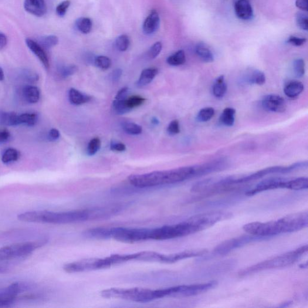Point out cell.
I'll list each match as a JSON object with an SVG mask.
<instances>
[{
  "label": "cell",
  "instance_id": "cell-41",
  "mask_svg": "<svg viewBox=\"0 0 308 308\" xmlns=\"http://www.w3.org/2000/svg\"><path fill=\"white\" fill-rule=\"evenodd\" d=\"M162 43L160 42L155 43L149 50L148 55L151 59H154L160 54L162 50Z\"/></svg>",
  "mask_w": 308,
  "mask_h": 308
},
{
  "label": "cell",
  "instance_id": "cell-21",
  "mask_svg": "<svg viewBox=\"0 0 308 308\" xmlns=\"http://www.w3.org/2000/svg\"><path fill=\"white\" fill-rule=\"evenodd\" d=\"M69 100L71 104L76 105V106H80V105L89 102L91 97L74 89V88H71L69 91Z\"/></svg>",
  "mask_w": 308,
  "mask_h": 308
},
{
  "label": "cell",
  "instance_id": "cell-53",
  "mask_svg": "<svg viewBox=\"0 0 308 308\" xmlns=\"http://www.w3.org/2000/svg\"><path fill=\"white\" fill-rule=\"evenodd\" d=\"M5 80V73L3 69L0 67V81H3Z\"/></svg>",
  "mask_w": 308,
  "mask_h": 308
},
{
  "label": "cell",
  "instance_id": "cell-35",
  "mask_svg": "<svg viewBox=\"0 0 308 308\" xmlns=\"http://www.w3.org/2000/svg\"><path fill=\"white\" fill-rule=\"evenodd\" d=\"M130 39L126 35H121L116 40V46L120 52H125L130 45Z\"/></svg>",
  "mask_w": 308,
  "mask_h": 308
},
{
  "label": "cell",
  "instance_id": "cell-5",
  "mask_svg": "<svg viewBox=\"0 0 308 308\" xmlns=\"http://www.w3.org/2000/svg\"><path fill=\"white\" fill-rule=\"evenodd\" d=\"M307 245H304L292 251L276 256L275 258L264 260L263 262L240 271L239 276L245 277L264 270L283 268L292 265L307 253Z\"/></svg>",
  "mask_w": 308,
  "mask_h": 308
},
{
  "label": "cell",
  "instance_id": "cell-8",
  "mask_svg": "<svg viewBox=\"0 0 308 308\" xmlns=\"http://www.w3.org/2000/svg\"><path fill=\"white\" fill-rule=\"evenodd\" d=\"M303 181L300 178L286 180L279 178L265 179L257 184L254 188L246 192V195L252 196L260 192L277 188H287L293 191H300L303 187Z\"/></svg>",
  "mask_w": 308,
  "mask_h": 308
},
{
  "label": "cell",
  "instance_id": "cell-2",
  "mask_svg": "<svg viewBox=\"0 0 308 308\" xmlns=\"http://www.w3.org/2000/svg\"><path fill=\"white\" fill-rule=\"evenodd\" d=\"M200 177L199 165H196L148 174L131 175L128 177V181L135 187L147 188L179 183L189 179Z\"/></svg>",
  "mask_w": 308,
  "mask_h": 308
},
{
  "label": "cell",
  "instance_id": "cell-17",
  "mask_svg": "<svg viewBox=\"0 0 308 308\" xmlns=\"http://www.w3.org/2000/svg\"><path fill=\"white\" fill-rule=\"evenodd\" d=\"M244 80L249 84H256L262 86L266 83L265 74L258 69H250L247 72L244 77Z\"/></svg>",
  "mask_w": 308,
  "mask_h": 308
},
{
  "label": "cell",
  "instance_id": "cell-10",
  "mask_svg": "<svg viewBox=\"0 0 308 308\" xmlns=\"http://www.w3.org/2000/svg\"><path fill=\"white\" fill-rule=\"evenodd\" d=\"M217 282L211 281L205 283L191 284L172 287V297H186L199 295L214 289Z\"/></svg>",
  "mask_w": 308,
  "mask_h": 308
},
{
  "label": "cell",
  "instance_id": "cell-12",
  "mask_svg": "<svg viewBox=\"0 0 308 308\" xmlns=\"http://www.w3.org/2000/svg\"><path fill=\"white\" fill-rule=\"evenodd\" d=\"M262 106L267 111L274 113H283L287 110L285 100L277 94H268L263 98Z\"/></svg>",
  "mask_w": 308,
  "mask_h": 308
},
{
  "label": "cell",
  "instance_id": "cell-34",
  "mask_svg": "<svg viewBox=\"0 0 308 308\" xmlns=\"http://www.w3.org/2000/svg\"><path fill=\"white\" fill-rule=\"evenodd\" d=\"M78 67L76 65H66L61 66L59 69V76L62 79H66L77 73Z\"/></svg>",
  "mask_w": 308,
  "mask_h": 308
},
{
  "label": "cell",
  "instance_id": "cell-46",
  "mask_svg": "<svg viewBox=\"0 0 308 308\" xmlns=\"http://www.w3.org/2000/svg\"><path fill=\"white\" fill-rule=\"evenodd\" d=\"M110 149L113 151L124 152L126 150V147L124 144L113 141L111 142Z\"/></svg>",
  "mask_w": 308,
  "mask_h": 308
},
{
  "label": "cell",
  "instance_id": "cell-28",
  "mask_svg": "<svg viewBox=\"0 0 308 308\" xmlns=\"http://www.w3.org/2000/svg\"><path fill=\"white\" fill-rule=\"evenodd\" d=\"M19 153L14 148H9L3 154L2 161L4 164H9L18 160Z\"/></svg>",
  "mask_w": 308,
  "mask_h": 308
},
{
  "label": "cell",
  "instance_id": "cell-37",
  "mask_svg": "<svg viewBox=\"0 0 308 308\" xmlns=\"http://www.w3.org/2000/svg\"><path fill=\"white\" fill-rule=\"evenodd\" d=\"M94 64L99 68L106 70L110 68L111 61L108 57L100 56L96 57V59H94Z\"/></svg>",
  "mask_w": 308,
  "mask_h": 308
},
{
  "label": "cell",
  "instance_id": "cell-25",
  "mask_svg": "<svg viewBox=\"0 0 308 308\" xmlns=\"http://www.w3.org/2000/svg\"><path fill=\"white\" fill-rule=\"evenodd\" d=\"M0 124L9 127L19 125L18 115L13 112L0 111Z\"/></svg>",
  "mask_w": 308,
  "mask_h": 308
},
{
  "label": "cell",
  "instance_id": "cell-39",
  "mask_svg": "<svg viewBox=\"0 0 308 308\" xmlns=\"http://www.w3.org/2000/svg\"><path fill=\"white\" fill-rule=\"evenodd\" d=\"M101 140L99 138H94L91 140L88 145L87 154L90 156L96 154L101 147Z\"/></svg>",
  "mask_w": 308,
  "mask_h": 308
},
{
  "label": "cell",
  "instance_id": "cell-47",
  "mask_svg": "<svg viewBox=\"0 0 308 308\" xmlns=\"http://www.w3.org/2000/svg\"><path fill=\"white\" fill-rule=\"evenodd\" d=\"M128 88L127 87L122 88V89L117 92L115 100H126L128 96Z\"/></svg>",
  "mask_w": 308,
  "mask_h": 308
},
{
  "label": "cell",
  "instance_id": "cell-36",
  "mask_svg": "<svg viewBox=\"0 0 308 308\" xmlns=\"http://www.w3.org/2000/svg\"><path fill=\"white\" fill-rule=\"evenodd\" d=\"M123 127L124 130L128 134L138 135L142 132L141 127L135 123H125Z\"/></svg>",
  "mask_w": 308,
  "mask_h": 308
},
{
  "label": "cell",
  "instance_id": "cell-31",
  "mask_svg": "<svg viewBox=\"0 0 308 308\" xmlns=\"http://www.w3.org/2000/svg\"><path fill=\"white\" fill-rule=\"evenodd\" d=\"M59 43V39L56 36L49 35L42 37L39 43L44 49H50Z\"/></svg>",
  "mask_w": 308,
  "mask_h": 308
},
{
  "label": "cell",
  "instance_id": "cell-6",
  "mask_svg": "<svg viewBox=\"0 0 308 308\" xmlns=\"http://www.w3.org/2000/svg\"><path fill=\"white\" fill-rule=\"evenodd\" d=\"M46 240L32 242H25L0 248V263L21 259L31 255L35 250L45 245Z\"/></svg>",
  "mask_w": 308,
  "mask_h": 308
},
{
  "label": "cell",
  "instance_id": "cell-3",
  "mask_svg": "<svg viewBox=\"0 0 308 308\" xmlns=\"http://www.w3.org/2000/svg\"><path fill=\"white\" fill-rule=\"evenodd\" d=\"M19 221L26 222L71 224L99 219L97 207L64 212L34 211L18 216Z\"/></svg>",
  "mask_w": 308,
  "mask_h": 308
},
{
  "label": "cell",
  "instance_id": "cell-11",
  "mask_svg": "<svg viewBox=\"0 0 308 308\" xmlns=\"http://www.w3.org/2000/svg\"><path fill=\"white\" fill-rule=\"evenodd\" d=\"M29 288L30 286L26 283L15 282L0 289V307L11 305L19 294L26 292Z\"/></svg>",
  "mask_w": 308,
  "mask_h": 308
},
{
  "label": "cell",
  "instance_id": "cell-40",
  "mask_svg": "<svg viewBox=\"0 0 308 308\" xmlns=\"http://www.w3.org/2000/svg\"><path fill=\"white\" fill-rule=\"evenodd\" d=\"M296 23L298 27L300 29L305 30H308V17L307 15L303 13H298L296 15Z\"/></svg>",
  "mask_w": 308,
  "mask_h": 308
},
{
  "label": "cell",
  "instance_id": "cell-20",
  "mask_svg": "<svg viewBox=\"0 0 308 308\" xmlns=\"http://www.w3.org/2000/svg\"><path fill=\"white\" fill-rule=\"evenodd\" d=\"M158 70L155 67H150L142 71L139 79L136 83L138 87H142L152 82L157 75Z\"/></svg>",
  "mask_w": 308,
  "mask_h": 308
},
{
  "label": "cell",
  "instance_id": "cell-43",
  "mask_svg": "<svg viewBox=\"0 0 308 308\" xmlns=\"http://www.w3.org/2000/svg\"><path fill=\"white\" fill-rule=\"evenodd\" d=\"M168 133L171 135H175L180 133V127L178 120H174L169 124L168 127Z\"/></svg>",
  "mask_w": 308,
  "mask_h": 308
},
{
  "label": "cell",
  "instance_id": "cell-22",
  "mask_svg": "<svg viewBox=\"0 0 308 308\" xmlns=\"http://www.w3.org/2000/svg\"><path fill=\"white\" fill-rule=\"evenodd\" d=\"M227 84L225 82L224 76L217 78L212 86V93L218 98H222L225 96L227 92Z\"/></svg>",
  "mask_w": 308,
  "mask_h": 308
},
{
  "label": "cell",
  "instance_id": "cell-45",
  "mask_svg": "<svg viewBox=\"0 0 308 308\" xmlns=\"http://www.w3.org/2000/svg\"><path fill=\"white\" fill-rule=\"evenodd\" d=\"M288 43L296 46H300L304 45L306 42V39L304 38H300L295 36H291L287 40Z\"/></svg>",
  "mask_w": 308,
  "mask_h": 308
},
{
  "label": "cell",
  "instance_id": "cell-4",
  "mask_svg": "<svg viewBox=\"0 0 308 308\" xmlns=\"http://www.w3.org/2000/svg\"><path fill=\"white\" fill-rule=\"evenodd\" d=\"M101 295L106 299H116L145 303L168 297V289L151 290L142 288L120 289L111 288L101 292Z\"/></svg>",
  "mask_w": 308,
  "mask_h": 308
},
{
  "label": "cell",
  "instance_id": "cell-9",
  "mask_svg": "<svg viewBox=\"0 0 308 308\" xmlns=\"http://www.w3.org/2000/svg\"><path fill=\"white\" fill-rule=\"evenodd\" d=\"M265 239L250 234L239 236L220 244L215 249L214 253L216 255H225L232 250L241 248L250 243Z\"/></svg>",
  "mask_w": 308,
  "mask_h": 308
},
{
  "label": "cell",
  "instance_id": "cell-29",
  "mask_svg": "<svg viewBox=\"0 0 308 308\" xmlns=\"http://www.w3.org/2000/svg\"><path fill=\"white\" fill-rule=\"evenodd\" d=\"M76 27L83 34L89 33L92 29V21L89 18H80L76 21Z\"/></svg>",
  "mask_w": 308,
  "mask_h": 308
},
{
  "label": "cell",
  "instance_id": "cell-38",
  "mask_svg": "<svg viewBox=\"0 0 308 308\" xmlns=\"http://www.w3.org/2000/svg\"><path fill=\"white\" fill-rule=\"evenodd\" d=\"M145 101L144 98L138 96H134L126 99V103L128 108L133 110V108L139 107L143 104Z\"/></svg>",
  "mask_w": 308,
  "mask_h": 308
},
{
  "label": "cell",
  "instance_id": "cell-23",
  "mask_svg": "<svg viewBox=\"0 0 308 308\" xmlns=\"http://www.w3.org/2000/svg\"><path fill=\"white\" fill-rule=\"evenodd\" d=\"M23 96L25 100L30 104H35L40 99V90L35 86H27L23 89Z\"/></svg>",
  "mask_w": 308,
  "mask_h": 308
},
{
  "label": "cell",
  "instance_id": "cell-27",
  "mask_svg": "<svg viewBox=\"0 0 308 308\" xmlns=\"http://www.w3.org/2000/svg\"><path fill=\"white\" fill-rule=\"evenodd\" d=\"M38 121V116L36 113H26L18 115L19 125H25L28 127L35 125Z\"/></svg>",
  "mask_w": 308,
  "mask_h": 308
},
{
  "label": "cell",
  "instance_id": "cell-18",
  "mask_svg": "<svg viewBox=\"0 0 308 308\" xmlns=\"http://www.w3.org/2000/svg\"><path fill=\"white\" fill-rule=\"evenodd\" d=\"M196 54L203 62L211 63L215 60L214 55L204 43H198L195 48Z\"/></svg>",
  "mask_w": 308,
  "mask_h": 308
},
{
  "label": "cell",
  "instance_id": "cell-1",
  "mask_svg": "<svg viewBox=\"0 0 308 308\" xmlns=\"http://www.w3.org/2000/svg\"><path fill=\"white\" fill-rule=\"evenodd\" d=\"M308 226V213L300 212L288 215L275 221L252 222L243 226L248 234L266 239L282 233L300 231Z\"/></svg>",
  "mask_w": 308,
  "mask_h": 308
},
{
  "label": "cell",
  "instance_id": "cell-52",
  "mask_svg": "<svg viewBox=\"0 0 308 308\" xmlns=\"http://www.w3.org/2000/svg\"><path fill=\"white\" fill-rule=\"evenodd\" d=\"M122 74H123V70L121 69H115L112 73V76H111L113 81L116 82V81H119Z\"/></svg>",
  "mask_w": 308,
  "mask_h": 308
},
{
  "label": "cell",
  "instance_id": "cell-14",
  "mask_svg": "<svg viewBox=\"0 0 308 308\" xmlns=\"http://www.w3.org/2000/svg\"><path fill=\"white\" fill-rule=\"evenodd\" d=\"M23 7L26 12L37 17H42L47 12L45 0H25Z\"/></svg>",
  "mask_w": 308,
  "mask_h": 308
},
{
  "label": "cell",
  "instance_id": "cell-32",
  "mask_svg": "<svg viewBox=\"0 0 308 308\" xmlns=\"http://www.w3.org/2000/svg\"><path fill=\"white\" fill-rule=\"evenodd\" d=\"M113 108L115 113L120 115L127 113L131 111L127 106L126 100H115L113 102Z\"/></svg>",
  "mask_w": 308,
  "mask_h": 308
},
{
  "label": "cell",
  "instance_id": "cell-48",
  "mask_svg": "<svg viewBox=\"0 0 308 308\" xmlns=\"http://www.w3.org/2000/svg\"><path fill=\"white\" fill-rule=\"evenodd\" d=\"M60 135L59 131L56 129V128H53V129L49 131L48 135L49 140L51 141H56L59 139Z\"/></svg>",
  "mask_w": 308,
  "mask_h": 308
},
{
  "label": "cell",
  "instance_id": "cell-7",
  "mask_svg": "<svg viewBox=\"0 0 308 308\" xmlns=\"http://www.w3.org/2000/svg\"><path fill=\"white\" fill-rule=\"evenodd\" d=\"M307 167V162H298L296 163L289 165V167H273L262 169L250 174L240 178L231 177L229 179V184L231 185H238L240 184L246 183V182L257 180L266 177L267 175L274 174H288L298 169L305 168Z\"/></svg>",
  "mask_w": 308,
  "mask_h": 308
},
{
  "label": "cell",
  "instance_id": "cell-33",
  "mask_svg": "<svg viewBox=\"0 0 308 308\" xmlns=\"http://www.w3.org/2000/svg\"><path fill=\"white\" fill-rule=\"evenodd\" d=\"M294 73L297 78L302 77L305 73V63L302 59H297L293 62Z\"/></svg>",
  "mask_w": 308,
  "mask_h": 308
},
{
  "label": "cell",
  "instance_id": "cell-26",
  "mask_svg": "<svg viewBox=\"0 0 308 308\" xmlns=\"http://www.w3.org/2000/svg\"><path fill=\"white\" fill-rule=\"evenodd\" d=\"M186 61L185 54L183 50H179L167 59L169 65L178 66L183 65Z\"/></svg>",
  "mask_w": 308,
  "mask_h": 308
},
{
  "label": "cell",
  "instance_id": "cell-15",
  "mask_svg": "<svg viewBox=\"0 0 308 308\" xmlns=\"http://www.w3.org/2000/svg\"><path fill=\"white\" fill-rule=\"evenodd\" d=\"M236 16L240 19L248 21L253 16V11L249 0H238L234 6Z\"/></svg>",
  "mask_w": 308,
  "mask_h": 308
},
{
  "label": "cell",
  "instance_id": "cell-30",
  "mask_svg": "<svg viewBox=\"0 0 308 308\" xmlns=\"http://www.w3.org/2000/svg\"><path fill=\"white\" fill-rule=\"evenodd\" d=\"M215 110L214 108L205 107L199 111L196 119L199 123H206V122L210 121L215 116Z\"/></svg>",
  "mask_w": 308,
  "mask_h": 308
},
{
  "label": "cell",
  "instance_id": "cell-51",
  "mask_svg": "<svg viewBox=\"0 0 308 308\" xmlns=\"http://www.w3.org/2000/svg\"><path fill=\"white\" fill-rule=\"evenodd\" d=\"M8 44V38L5 34L0 33V51L4 49Z\"/></svg>",
  "mask_w": 308,
  "mask_h": 308
},
{
  "label": "cell",
  "instance_id": "cell-42",
  "mask_svg": "<svg viewBox=\"0 0 308 308\" xmlns=\"http://www.w3.org/2000/svg\"><path fill=\"white\" fill-rule=\"evenodd\" d=\"M70 5V2L69 0H65L57 6L56 8V13L57 15L63 17L66 15L67 9L69 8Z\"/></svg>",
  "mask_w": 308,
  "mask_h": 308
},
{
  "label": "cell",
  "instance_id": "cell-13",
  "mask_svg": "<svg viewBox=\"0 0 308 308\" xmlns=\"http://www.w3.org/2000/svg\"><path fill=\"white\" fill-rule=\"evenodd\" d=\"M26 43L30 50L38 57L44 67L46 69H49L50 67V61L45 49L38 42L32 39H26Z\"/></svg>",
  "mask_w": 308,
  "mask_h": 308
},
{
  "label": "cell",
  "instance_id": "cell-24",
  "mask_svg": "<svg viewBox=\"0 0 308 308\" xmlns=\"http://www.w3.org/2000/svg\"><path fill=\"white\" fill-rule=\"evenodd\" d=\"M235 113L236 111L233 108H225L220 117V123L226 127L233 126L235 123Z\"/></svg>",
  "mask_w": 308,
  "mask_h": 308
},
{
  "label": "cell",
  "instance_id": "cell-49",
  "mask_svg": "<svg viewBox=\"0 0 308 308\" xmlns=\"http://www.w3.org/2000/svg\"><path fill=\"white\" fill-rule=\"evenodd\" d=\"M11 133L6 129L0 130V143H5L9 139Z\"/></svg>",
  "mask_w": 308,
  "mask_h": 308
},
{
  "label": "cell",
  "instance_id": "cell-50",
  "mask_svg": "<svg viewBox=\"0 0 308 308\" xmlns=\"http://www.w3.org/2000/svg\"><path fill=\"white\" fill-rule=\"evenodd\" d=\"M296 5L298 9L307 11V0H296Z\"/></svg>",
  "mask_w": 308,
  "mask_h": 308
},
{
  "label": "cell",
  "instance_id": "cell-19",
  "mask_svg": "<svg viewBox=\"0 0 308 308\" xmlns=\"http://www.w3.org/2000/svg\"><path fill=\"white\" fill-rule=\"evenodd\" d=\"M304 90V85L299 81H294L287 84L284 87L283 92L287 97L295 98L299 96Z\"/></svg>",
  "mask_w": 308,
  "mask_h": 308
},
{
  "label": "cell",
  "instance_id": "cell-44",
  "mask_svg": "<svg viewBox=\"0 0 308 308\" xmlns=\"http://www.w3.org/2000/svg\"><path fill=\"white\" fill-rule=\"evenodd\" d=\"M23 76L28 82L35 83L39 80V76L36 73L32 70H25L23 73Z\"/></svg>",
  "mask_w": 308,
  "mask_h": 308
},
{
  "label": "cell",
  "instance_id": "cell-16",
  "mask_svg": "<svg viewBox=\"0 0 308 308\" xmlns=\"http://www.w3.org/2000/svg\"><path fill=\"white\" fill-rule=\"evenodd\" d=\"M160 19L156 10H152L143 25L144 32L146 35H152L156 32L160 27Z\"/></svg>",
  "mask_w": 308,
  "mask_h": 308
},
{
  "label": "cell",
  "instance_id": "cell-54",
  "mask_svg": "<svg viewBox=\"0 0 308 308\" xmlns=\"http://www.w3.org/2000/svg\"><path fill=\"white\" fill-rule=\"evenodd\" d=\"M151 121L152 123L155 125H157L159 123V121L158 120V119H157L156 117L152 118Z\"/></svg>",
  "mask_w": 308,
  "mask_h": 308
}]
</instances>
